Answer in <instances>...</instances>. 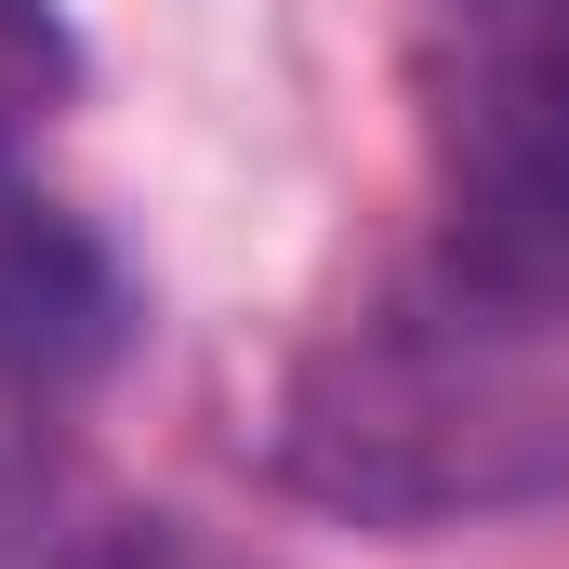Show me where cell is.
<instances>
[{
	"label": "cell",
	"mask_w": 569,
	"mask_h": 569,
	"mask_svg": "<svg viewBox=\"0 0 569 569\" xmlns=\"http://www.w3.org/2000/svg\"><path fill=\"white\" fill-rule=\"evenodd\" d=\"M291 477L345 517H477L569 477V266L450 252L291 371Z\"/></svg>",
	"instance_id": "6da1fadb"
},
{
	"label": "cell",
	"mask_w": 569,
	"mask_h": 569,
	"mask_svg": "<svg viewBox=\"0 0 569 569\" xmlns=\"http://www.w3.org/2000/svg\"><path fill=\"white\" fill-rule=\"evenodd\" d=\"M450 252L569 266V0H398Z\"/></svg>",
	"instance_id": "7a4b0ae2"
},
{
	"label": "cell",
	"mask_w": 569,
	"mask_h": 569,
	"mask_svg": "<svg viewBox=\"0 0 569 569\" xmlns=\"http://www.w3.org/2000/svg\"><path fill=\"white\" fill-rule=\"evenodd\" d=\"M133 291L107 266V239L27 186V159H0V385H80L107 345H120Z\"/></svg>",
	"instance_id": "3957f363"
},
{
	"label": "cell",
	"mask_w": 569,
	"mask_h": 569,
	"mask_svg": "<svg viewBox=\"0 0 569 569\" xmlns=\"http://www.w3.org/2000/svg\"><path fill=\"white\" fill-rule=\"evenodd\" d=\"M67 93V27L53 0H0V159H27V133L53 120Z\"/></svg>",
	"instance_id": "277c9868"
}]
</instances>
